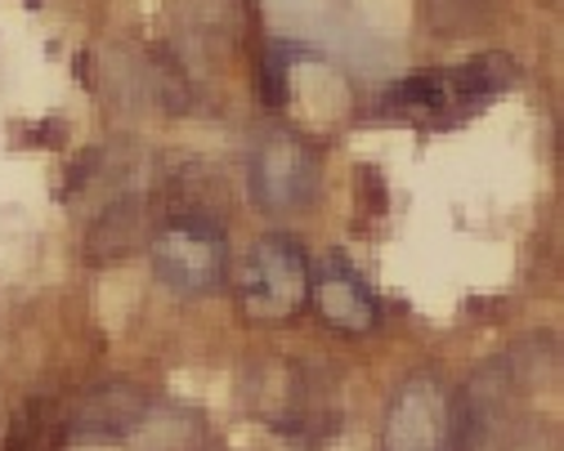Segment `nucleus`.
I'll list each match as a JSON object with an SVG mask.
<instances>
[{"instance_id":"5","label":"nucleus","mask_w":564,"mask_h":451,"mask_svg":"<svg viewBox=\"0 0 564 451\" xmlns=\"http://www.w3.org/2000/svg\"><path fill=\"white\" fill-rule=\"evenodd\" d=\"M310 295L318 299L323 318L336 331H368L377 327V299L368 290V282L349 268L340 255H332L318 273V282H310Z\"/></svg>"},{"instance_id":"8","label":"nucleus","mask_w":564,"mask_h":451,"mask_svg":"<svg viewBox=\"0 0 564 451\" xmlns=\"http://www.w3.org/2000/svg\"><path fill=\"white\" fill-rule=\"evenodd\" d=\"M516 81V63L507 54H479L466 67L448 72V86H453V103L457 108H479L484 99L502 95Z\"/></svg>"},{"instance_id":"6","label":"nucleus","mask_w":564,"mask_h":451,"mask_svg":"<svg viewBox=\"0 0 564 451\" xmlns=\"http://www.w3.org/2000/svg\"><path fill=\"white\" fill-rule=\"evenodd\" d=\"M149 246V206L139 197H126V201H112L86 233V255L90 264H112V260H126L134 251Z\"/></svg>"},{"instance_id":"3","label":"nucleus","mask_w":564,"mask_h":451,"mask_svg":"<svg viewBox=\"0 0 564 451\" xmlns=\"http://www.w3.org/2000/svg\"><path fill=\"white\" fill-rule=\"evenodd\" d=\"M318 193V157L296 134H269L251 157V197L264 210H301Z\"/></svg>"},{"instance_id":"11","label":"nucleus","mask_w":564,"mask_h":451,"mask_svg":"<svg viewBox=\"0 0 564 451\" xmlns=\"http://www.w3.org/2000/svg\"><path fill=\"white\" fill-rule=\"evenodd\" d=\"M484 14H488V0H426L431 28L448 32V36H457V32H466V28H479Z\"/></svg>"},{"instance_id":"1","label":"nucleus","mask_w":564,"mask_h":451,"mask_svg":"<svg viewBox=\"0 0 564 451\" xmlns=\"http://www.w3.org/2000/svg\"><path fill=\"white\" fill-rule=\"evenodd\" d=\"M310 260L292 238H260L238 277V309L256 327H282L310 305Z\"/></svg>"},{"instance_id":"9","label":"nucleus","mask_w":564,"mask_h":451,"mask_svg":"<svg viewBox=\"0 0 564 451\" xmlns=\"http://www.w3.org/2000/svg\"><path fill=\"white\" fill-rule=\"evenodd\" d=\"M58 429V407L54 403H28L10 425H6V451H41L50 442V433Z\"/></svg>"},{"instance_id":"2","label":"nucleus","mask_w":564,"mask_h":451,"mask_svg":"<svg viewBox=\"0 0 564 451\" xmlns=\"http://www.w3.org/2000/svg\"><path fill=\"white\" fill-rule=\"evenodd\" d=\"M153 273L175 295L216 290L225 277V223L202 206L175 210L153 238Z\"/></svg>"},{"instance_id":"7","label":"nucleus","mask_w":564,"mask_h":451,"mask_svg":"<svg viewBox=\"0 0 564 451\" xmlns=\"http://www.w3.org/2000/svg\"><path fill=\"white\" fill-rule=\"evenodd\" d=\"M444 438H448V407L444 403L408 394L394 407L390 451H444Z\"/></svg>"},{"instance_id":"12","label":"nucleus","mask_w":564,"mask_h":451,"mask_svg":"<svg viewBox=\"0 0 564 451\" xmlns=\"http://www.w3.org/2000/svg\"><path fill=\"white\" fill-rule=\"evenodd\" d=\"M355 197H359V215H386V179L377 166H359L355 170Z\"/></svg>"},{"instance_id":"13","label":"nucleus","mask_w":564,"mask_h":451,"mask_svg":"<svg viewBox=\"0 0 564 451\" xmlns=\"http://www.w3.org/2000/svg\"><path fill=\"white\" fill-rule=\"evenodd\" d=\"M0 429H6V425H0Z\"/></svg>"},{"instance_id":"10","label":"nucleus","mask_w":564,"mask_h":451,"mask_svg":"<svg viewBox=\"0 0 564 451\" xmlns=\"http://www.w3.org/2000/svg\"><path fill=\"white\" fill-rule=\"evenodd\" d=\"M399 108H412V112H440V108H453V86H448V72H416L403 86H394L390 95Z\"/></svg>"},{"instance_id":"4","label":"nucleus","mask_w":564,"mask_h":451,"mask_svg":"<svg viewBox=\"0 0 564 451\" xmlns=\"http://www.w3.org/2000/svg\"><path fill=\"white\" fill-rule=\"evenodd\" d=\"M149 407H153L149 389H139V385H130V381H104V385H95V389L77 403L73 420H67L63 429H67V438H73V442H112V438H130L139 425L149 420Z\"/></svg>"}]
</instances>
